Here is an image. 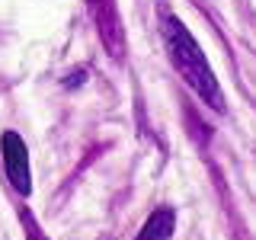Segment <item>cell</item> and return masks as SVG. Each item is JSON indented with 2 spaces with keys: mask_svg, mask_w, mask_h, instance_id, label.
<instances>
[{
  "mask_svg": "<svg viewBox=\"0 0 256 240\" xmlns=\"http://www.w3.org/2000/svg\"><path fill=\"white\" fill-rule=\"evenodd\" d=\"M160 32H164V45H166V54H170V64H173L176 74L182 77V84H186L205 106H212L214 112H224L221 84H218V77H214L208 58L202 54V48H198L196 36L186 29V22H182L180 16L166 13Z\"/></svg>",
  "mask_w": 256,
  "mask_h": 240,
  "instance_id": "1",
  "label": "cell"
},
{
  "mask_svg": "<svg viewBox=\"0 0 256 240\" xmlns=\"http://www.w3.org/2000/svg\"><path fill=\"white\" fill-rule=\"evenodd\" d=\"M0 157H4V170H6L10 186L20 196H29L32 192V173H29V148L22 141V134H16V132L0 134Z\"/></svg>",
  "mask_w": 256,
  "mask_h": 240,
  "instance_id": "2",
  "label": "cell"
},
{
  "mask_svg": "<svg viewBox=\"0 0 256 240\" xmlns=\"http://www.w3.org/2000/svg\"><path fill=\"white\" fill-rule=\"evenodd\" d=\"M90 6V16L96 22V32H100L102 45L112 58H122L125 52V26H122V16H118V4L116 0H86Z\"/></svg>",
  "mask_w": 256,
  "mask_h": 240,
  "instance_id": "3",
  "label": "cell"
},
{
  "mask_svg": "<svg viewBox=\"0 0 256 240\" xmlns=\"http://www.w3.org/2000/svg\"><path fill=\"white\" fill-rule=\"evenodd\" d=\"M173 230H176V212L170 205H164V208H157V212L148 214V221L141 224V230H138L134 240H170Z\"/></svg>",
  "mask_w": 256,
  "mask_h": 240,
  "instance_id": "4",
  "label": "cell"
},
{
  "mask_svg": "<svg viewBox=\"0 0 256 240\" xmlns=\"http://www.w3.org/2000/svg\"><path fill=\"white\" fill-rule=\"evenodd\" d=\"M26 221H29V240H45L42 234H38V228L32 224V218H26Z\"/></svg>",
  "mask_w": 256,
  "mask_h": 240,
  "instance_id": "5",
  "label": "cell"
}]
</instances>
